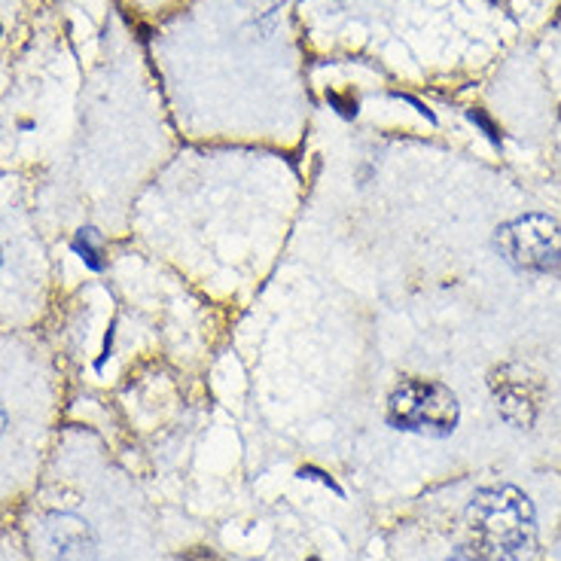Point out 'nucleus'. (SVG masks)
I'll return each instance as SVG.
<instances>
[{
    "mask_svg": "<svg viewBox=\"0 0 561 561\" xmlns=\"http://www.w3.org/2000/svg\"><path fill=\"white\" fill-rule=\"evenodd\" d=\"M470 534L489 561H525L534 549V506L513 485L482 489L470 504Z\"/></svg>",
    "mask_w": 561,
    "mask_h": 561,
    "instance_id": "1",
    "label": "nucleus"
},
{
    "mask_svg": "<svg viewBox=\"0 0 561 561\" xmlns=\"http://www.w3.org/2000/svg\"><path fill=\"white\" fill-rule=\"evenodd\" d=\"M37 409L41 403L31 385L0 366V491L15 489L34 463L41 436Z\"/></svg>",
    "mask_w": 561,
    "mask_h": 561,
    "instance_id": "2",
    "label": "nucleus"
},
{
    "mask_svg": "<svg viewBox=\"0 0 561 561\" xmlns=\"http://www.w3.org/2000/svg\"><path fill=\"white\" fill-rule=\"evenodd\" d=\"M458 397L431 379H407L388 400V421L400 431L427 436H449L458 427Z\"/></svg>",
    "mask_w": 561,
    "mask_h": 561,
    "instance_id": "3",
    "label": "nucleus"
},
{
    "mask_svg": "<svg viewBox=\"0 0 561 561\" xmlns=\"http://www.w3.org/2000/svg\"><path fill=\"white\" fill-rule=\"evenodd\" d=\"M497 248L516 268L525 272H559L561 226L543 214H528L497 229Z\"/></svg>",
    "mask_w": 561,
    "mask_h": 561,
    "instance_id": "4",
    "label": "nucleus"
},
{
    "mask_svg": "<svg viewBox=\"0 0 561 561\" xmlns=\"http://www.w3.org/2000/svg\"><path fill=\"white\" fill-rule=\"evenodd\" d=\"M491 388L504 419L516 427H531L540 407V381L522 366H501L491 373Z\"/></svg>",
    "mask_w": 561,
    "mask_h": 561,
    "instance_id": "5",
    "label": "nucleus"
},
{
    "mask_svg": "<svg viewBox=\"0 0 561 561\" xmlns=\"http://www.w3.org/2000/svg\"><path fill=\"white\" fill-rule=\"evenodd\" d=\"M183 561H226V559H220V556H217V552H210V549H190V552H186V556H183Z\"/></svg>",
    "mask_w": 561,
    "mask_h": 561,
    "instance_id": "6",
    "label": "nucleus"
},
{
    "mask_svg": "<svg viewBox=\"0 0 561 561\" xmlns=\"http://www.w3.org/2000/svg\"><path fill=\"white\" fill-rule=\"evenodd\" d=\"M446 561H489L479 549H458V552H451Z\"/></svg>",
    "mask_w": 561,
    "mask_h": 561,
    "instance_id": "7",
    "label": "nucleus"
},
{
    "mask_svg": "<svg viewBox=\"0 0 561 561\" xmlns=\"http://www.w3.org/2000/svg\"><path fill=\"white\" fill-rule=\"evenodd\" d=\"M470 116H473V123H479V126H482V128H485V131H489V138H497V128L491 126L489 119L482 116V111H473V113H470Z\"/></svg>",
    "mask_w": 561,
    "mask_h": 561,
    "instance_id": "8",
    "label": "nucleus"
},
{
    "mask_svg": "<svg viewBox=\"0 0 561 561\" xmlns=\"http://www.w3.org/2000/svg\"><path fill=\"white\" fill-rule=\"evenodd\" d=\"M311 561H318V559H311Z\"/></svg>",
    "mask_w": 561,
    "mask_h": 561,
    "instance_id": "9",
    "label": "nucleus"
},
{
    "mask_svg": "<svg viewBox=\"0 0 561 561\" xmlns=\"http://www.w3.org/2000/svg\"><path fill=\"white\" fill-rule=\"evenodd\" d=\"M0 260H3V256H0Z\"/></svg>",
    "mask_w": 561,
    "mask_h": 561,
    "instance_id": "10",
    "label": "nucleus"
}]
</instances>
